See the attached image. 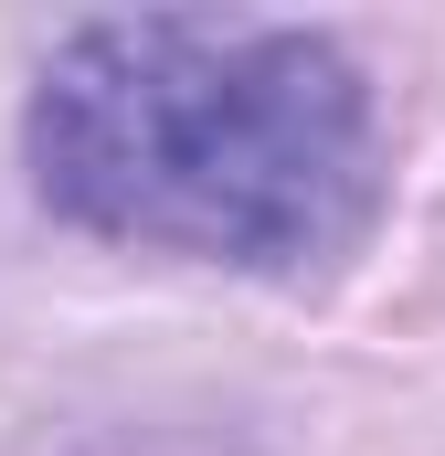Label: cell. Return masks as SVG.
<instances>
[{"instance_id":"6da1fadb","label":"cell","mask_w":445,"mask_h":456,"mask_svg":"<svg viewBox=\"0 0 445 456\" xmlns=\"http://www.w3.org/2000/svg\"><path fill=\"white\" fill-rule=\"evenodd\" d=\"M32 181L85 233L297 276L371 213V96L319 32L96 21L43 64Z\"/></svg>"}]
</instances>
